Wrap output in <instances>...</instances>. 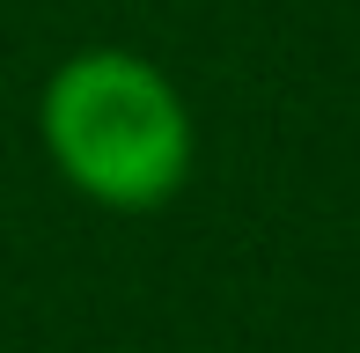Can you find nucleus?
<instances>
[{
  "label": "nucleus",
  "instance_id": "1",
  "mask_svg": "<svg viewBox=\"0 0 360 353\" xmlns=\"http://www.w3.org/2000/svg\"><path fill=\"white\" fill-rule=\"evenodd\" d=\"M44 140H52L59 169L103 206L169 199L191 155L184 103L155 67L125 52H89L44 89Z\"/></svg>",
  "mask_w": 360,
  "mask_h": 353
}]
</instances>
